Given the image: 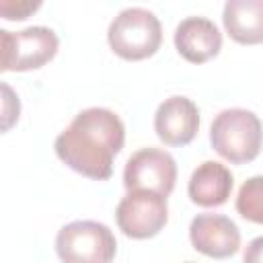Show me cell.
<instances>
[{"instance_id":"obj_1","label":"cell","mask_w":263,"mask_h":263,"mask_svg":"<svg viewBox=\"0 0 263 263\" xmlns=\"http://www.w3.org/2000/svg\"><path fill=\"white\" fill-rule=\"evenodd\" d=\"M123 142L125 125L121 117L107 107H88L76 113L70 125L60 132L53 148L72 171L95 181H107Z\"/></svg>"},{"instance_id":"obj_2","label":"cell","mask_w":263,"mask_h":263,"mask_svg":"<svg viewBox=\"0 0 263 263\" xmlns=\"http://www.w3.org/2000/svg\"><path fill=\"white\" fill-rule=\"evenodd\" d=\"M210 142L212 148L228 162H251L263 146V123L249 109H222L210 125Z\"/></svg>"},{"instance_id":"obj_3","label":"cell","mask_w":263,"mask_h":263,"mask_svg":"<svg viewBox=\"0 0 263 263\" xmlns=\"http://www.w3.org/2000/svg\"><path fill=\"white\" fill-rule=\"evenodd\" d=\"M107 41L123 60H144L158 51L162 25L158 16L144 6H127L109 23Z\"/></svg>"},{"instance_id":"obj_4","label":"cell","mask_w":263,"mask_h":263,"mask_svg":"<svg viewBox=\"0 0 263 263\" xmlns=\"http://www.w3.org/2000/svg\"><path fill=\"white\" fill-rule=\"evenodd\" d=\"M55 253L62 263H111L117 253V240L103 222L74 220L58 230Z\"/></svg>"},{"instance_id":"obj_5","label":"cell","mask_w":263,"mask_h":263,"mask_svg":"<svg viewBox=\"0 0 263 263\" xmlns=\"http://www.w3.org/2000/svg\"><path fill=\"white\" fill-rule=\"evenodd\" d=\"M2 47V72H25L47 64L60 47V39L53 29L33 25L21 31L0 29Z\"/></svg>"},{"instance_id":"obj_6","label":"cell","mask_w":263,"mask_h":263,"mask_svg":"<svg viewBox=\"0 0 263 263\" xmlns=\"http://www.w3.org/2000/svg\"><path fill=\"white\" fill-rule=\"evenodd\" d=\"M115 220L119 230L129 238H152L156 236L168 220L166 195L154 191H127L115 210Z\"/></svg>"},{"instance_id":"obj_7","label":"cell","mask_w":263,"mask_h":263,"mask_svg":"<svg viewBox=\"0 0 263 263\" xmlns=\"http://www.w3.org/2000/svg\"><path fill=\"white\" fill-rule=\"evenodd\" d=\"M177 162L171 152L162 148H140L136 150L123 168V185L127 191L144 189L160 195H168L175 189Z\"/></svg>"},{"instance_id":"obj_8","label":"cell","mask_w":263,"mask_h":263,"mask_svg":"<svg viewBox=\"0 0 263 263\" xmlns=\"http://www.w3.org/2000/svg\"><path fill=\"white\" fill-rule=\"evenodd\" d=\"M189 240L195 251L226 259L240 249V230L224 214H197L189 224Z\"/></svg>"},{"instance_id":"obj_9","label":"cell","mask_w":263,"mask_h":263,"mask_svg":"<svg viewBox=\"0 0 263 263\" xmlns=\"http://www.w3.org/2000/svg\"><path fill=\"white\" fill-rule=\"evenodd\" d=\"M199 129V109L185 95L164 99L154 113V132L166 146L189 144Z\"/></svg>"},{"instance_id":"obj_10","label":"cell","mask_w":263,"mask_h":263,"mask_svg":"<svg viewBox=\"0 0 263 263\" xmlns=\"http://www.w3.org/2000/svg\"><path fill=\"white\" fill-rule=\"evenodd\" d=\"M177 51L191 64H203L222 49V33L208 16H187L175 27Z\"/></svg>"},{"instance_id":"obj_11","label":"cell","mask_w":263,"mask_h":263,"mask_svg":"<svg viewBox=\"0 0 263 263\" xmlns=\"http://www.w3.org/2000/svg\"><path fill=\"white\" fill-rule=\"evenodd\" d=\"M232 187L234 177L230 168L218 160H205L191 173L187 193L193 203L201 208H216L228 201Z\"/></svg>"},{"instance_id":"obj_12","label":"cell","mask_w":263,"mask_h":263,"mask_svg":"<svg viewBox=\"0 0 263 263\" xmlns=\"http://www.w3.org/2000/svg\"><path fill=\"white\" fill-rule=\"evenodd\" d=\"M222 23L236 43H263V0H226Z\"/></svg>"},{"instance_id":"obj_13","label":"cell","mask_w":263,"mask_h":263,"mask_svg":"<svg viewBox=\"0 0 263 263\" xmlns=\"http://www.w3.org/2000/svg\"><path fill=\"white\" fill-rule=\"evenodd\" d=\"M236 212L255 224H263V175L249 177L236 193Z\"/></svg>"},{"instance_id":"obj_14","label":"cell","mask_w":263,"mask_h":263,"mask_svg":"<svg viewBox=\"0 0 263 263\" xmlns=\"http://www.w3.org/2000/svg\"><path fill=\"white\" fill-rule=\"evenodd\" d=\"M41 6L39 0L31 2V0H21V2H10V0H2L0 2V12L4 18L8 21H23L27 18L31 12H35Z\"/></svg>"},{"instance_id":"obj_15","label":"cell","mask_w":263,"mask_h":263,"mask_svg":"<svg viewBox=\"0 0 263 263\" xmlns=\"http://www.w3.org/2000/svg\"><path fill=\"white\" fill-rule=\"evenodd\" d=\"M242 263H263V236L253 238L242 253Z\"/></svg>"},{"instance_id":"obj_16","label":"cell","mask_w":263,"mask_h":263,"mask_svg":"<svg viewBox=\"0 0 263 263\" xmlns=\"http://www.w3.org/2000/svg\"><path fill=\"white\" fill-rule=\"evenodd\" d=\"M187 263H193V261H187Z\"/></svg>"}]
</instances>
